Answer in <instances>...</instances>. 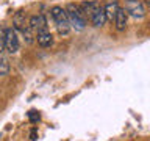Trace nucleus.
<instances>
[{"label": "nucleus", "instance_id": "obj_6", "mask_svg": "<svg viewBox=\"0 0 150 141\" xmlns=\"http://www.w3.org/2000/svg\"><path fill=\"white\" fill-rule=\"evenodd\" d=\"M30 28L33 30H38V31H42V30H47V21L44 17V14H36V16H31L30 17Z\"/></svg>", "mask_w": 150, "mask_h": 141}, {"label": "nucleus", "instance_id": "obj_7", "mask_svg": "<svg viewBox=\"0 0 150 141\" xmlns=\"http://www.w3.org/2000/svg\"><path fill=\"white\" fill-rule=\"evenodd\" d=\"M36 41L41 47H50L52 42H53V36H52L49 30H42V31H38Z\"/></svg>", "mask_w": 150, "mask_h": 141}, {"label": "nucleus", "instance_id": "obj_4", "mask_svg": "<svg viewBox=\"0 0 150 141\" xmlns=\"http://www.w3.org/2000/svg\"><path fill=\"white\" fill-rule=\"evenodd\" d=\"M125 11L128 16H131L133 19H142L144 17V5L141 0H125Z\"/></svg>", "mask_w": 150, "mask_h": 141}, {"label": "nucleus", "instance_id": "obj_2", "mask_svg": "<svg viewBox=\"0 0 150 141\" xmlns=\"http://www.w3.org/2000/svg\"><path fill=\"white\" fill-rule=\"evenodd\" d=\"M50 14L53 17V21L58 27V31L61 35H67L69 30H70V22H69V17H67V11L61 6H53L50 9Z\"/></svg>", "mask_w": 150, "mask_h": 141}, {"label": "nucleus", "instance_id": "obj_11", "mask_svg": "<svg viewBox=\"0 0 150 141\" xmlns=\"http://www.w3.org/2000/svg\"><path fill=\"white\" fill-rule=\"evenodd\" d=\"M28 116H30V119H31L33 122H36V121H39V115H38V113H36V111H30V115H28Z\"/></svg>", "mask_w": 150, "mask_h": 141}, {"label": "nucleus", "instance_id": "obj_8", "mask_svg": "<svg viewBox=\"0 0 150 141\" xmlns=\"http://www.w3.org/2000/svg\"><path fill=\"white\" fill-rule=\"evenodd\" d=\"M127 11H125V8H119L117 9V14H116V17H114V24H116V28L117 30H125L127 28Z\"/></svg>", "mask_w": 150, "mask_h": 141}, {"label": "nucleus", "instance_id": "obj_5", "mask_svg": "<svg viewBox=\"0 0 150 141\" xmlns=\"http://www.w3.org/2000/svg\"><path fill=\"white\" fill-rule=\"evenodd\" d=\"M106 13H105V6H100V5H97L96 8H94L92 11V16H91V22L94 27H103L106 22Z\"/></svg>", "mask_w": 150, "mask_h": 141}, {"label": "nucleus", "instance_id": "obj_9", "mask_svg": "<svg viewBox=\"0 0 150 141\" xmlns=\"http://www.w3.org/2000/svg\"><path fill=\"white\" fill-rule=\"evenodd\" d=\"M120 6L117 5V2H111L105 5V13H106V17L110 19V21H114L116 14H117V9H119Z\"/></svg>", "mask_w": 150, "mask_h": 141}, {"label": "nucleus", "instance_id": "obj_3", "mask_svg": "<svg viewBox=\"0 0 150 141\" xmlns=\"http://www.w3.org/2000/svg\"><path fill=\"white\" fill-rule=\"evenodd\" d=\"M5 50L8 53H16L19 50V36L14 28H5Z\"/></svg>", "mask_w": 150, "mask_h": 141}, {"label": "nucleus", "instance_id": "obj_10", "mask_svg": "<svg viewBox=\"0 0 150 141\" xmlns=\"http://www.w3.org/2000/svg\"><path fill=\"white\" fill-rule=\"evenodd\" d=\"M8 72H9V63H8V60L0 53V77H2V75H6Z\"/></svg>", "mask_w": 150, "mask_h": 141}, {"label": "nucleus", "instance_id": "obj_1", "mask_svg": "<svg viewBox=\"0 0 150 141\" xmlns=\"http://www.w3.org/2000/svg\"><path fill=\"white\" fill-rule=\"evenodd\" d=\"M66 11H67V17H69V22H70V27L75 28L77 31L84 30V27H86V17L83 16L80 6L70 3V5H67Z\"/></svg>", "mask_w": 150, "mask_h": 141}]
</instances>
